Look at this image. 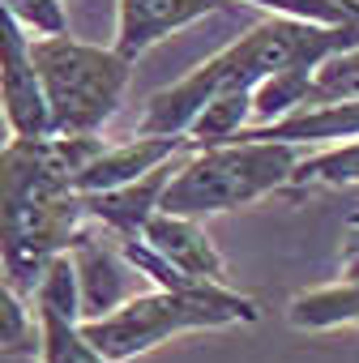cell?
Here are the masks:
<instances>
[{
  "label": "cell",
  "mask_w": 359,
  "mask_h": 363,
  "mask_svg": "<svg viewBox=\"0 0 359 363\" xmlns=\"http://www.w3.org/2000/svg\"><path fill=\"white\" fill-rule=\"evenodd\" d=\"M5 9L31 39H56L69 35V9L65 0H5Z\"/></svg>",
  "instance_id": "20"
},
{
  "label": "cell",
  "mask_w": 359,
  "mask_h": 363,
  "mask_svg": "<svg viewBox=\"0 0 359 363\" xmlns=\"http://www.w3.org/2000/svg\"><path fill=\"white\" fill-rule=\"evenodd\" d=\"M103 150L99 137H9L0 145V274L31 291L82 235L86 197L77 171Z\"/></svg>",
  "instance_id": "1"
},
{
  "label": "cell",
  "mask_w": 359,
  "mask_h": 363,
  "mask_svg": "<svg viewBox=\"0 0 359 363\" xmlns=\"http://www.w3.org/2000/svg\"><path fill=\"white\" fill-rule=\"evenodd\" d=\"M35 320H39V363H107L82 333V291L77 269L56 257L35 286Z\"/></svg>",
  "instance_id": "6"
},
{
  "label": "cell",
  "mask_w": 359,
  "mask_h": 363,
  "mask_svg": "<svg viewBox=\"0 0 359 363\" xmlns=\"http://www.w3.org/2000/svg\"><path fill=\"white\" fill-rule=\"evenodd\" d=\"M0 116L13 137H52L35 69V39L13 22L5 0H0Z\"/></svg>",
  "instance_id": "7"
},
{
  "label": "cell",
  "mask_w": 359,
  "mask_h": 363,
  "mask_svg": "<svg viewBox=\"0 0 359 363\" xmlns=\"http://www.w3.org/2000/svg\"><path fill=\"white\" fill-rule=\"evenodd\" d=\"M287 320L295 329H338V325H359V278L355 282H333V286H316L304 291L287 303Z\"/></svg>",
  "instance_id": "14"
},
{
  "label": "cell",
  "mask_w": 359,
  "mask_h": 363,
  "mask_svg": "<svg viewBox=\"0 0 359 363\" xmlns=\"http://www.w3.org/2000/svg\"><path fill=\"white\" fill-rule=\"evenodd\" d=\"M248 128H253V90H231V94L210 99L193 116L184 137H189L193 150H214V145H231Z\"/></svg>",
  "instance_id": "15"
},
{
  "label": "cell",
  "mask_w": 359,
  "mask_h": 363,
  "mask_svg": "<svg viewBox=\"0 0 359 363\" xmlns=\"http://www.w3.org/2000/svg\"><path fill=\"white\" fill-rule=\"evenodd\" d=\"M227 0H116V52L137 65L154 43L171 39L210 13H219Z\"/></svg>",
  "instance_id": "8"
},
{
  "label": "cell",
  "mask_w": 359,
  "mask_h": 363,
  "mask_svg": "<svg viewBox=\"0 0 359 363\" xmlns=\"http://www.w3.org/2000/svg\"><path fill=\"white\" fill-rule=\"evenodd\" d=\"M69 261L77 269V291H82V320H94V316H107L116 312L124 299V269L128 261L120 257V248H107L99 235H77L73 248H69Z\"/></svg>",
  "instance_id": "12"
},
{
  "label": "cell",
  "mask_w": 359,
  "mask_h": 363,
  "mask_svg": "<svg viewBox=\"0 0 359 363\" xmlns=\"http://www.w3.org/2000/svg\"><path fill=\"white\" fill-rule=\"evenodd\" d=\"M350 48H359V26H304V22L265 18L261 26H253L223 52L189 69L180 82L154 90L145 99L137 133L141 137H184V128L210 99L231 94V90H257L261 82L287 69L316 73L329 56L350 52Z\"/></svg>",
  "instance_id": "2"
},
{
  "label": "cell",
  "mask_w": 359,
  "mask_h": 363,
  "mask_svg": "<svg viewBox=\"0 0 359 363\" xmlns=\"http://www.w3.org/2000/svg\"><path fill=\"white\" fill-rule=\"evenodd\" d=\"M180 150H189V137H133L124 145H103L82 171H77V193H111L124 184H137V179L154 175L158 167H167Z\"/></svg>",
  "instance_id": "9"
},
{
  "label": "cell",
  "mask_w": 359,
  "mask_h": 363,
  "mask_svg": "<svg viewBox=\"0 0 359 363\" xmlns=\"http://www.w3.org/2000/svg\"><path fill=\"white\" fill-rule=\"evenodd\" d=\"M0 350L9 354H39V320L18 299L13 286L0 282Z\"/></svg>",
  "instance_id": "19"
},
{
  "label": "cell",
  "mask_w": 359,
  "mask_h": 363,
  "mask_svg": "<svg viewBox=\"0 0 359 363\" xmlns=\"http://www.w3.org/2000/svg\"><path fill=\"white\" fill-rule=\"evenodd\" d=\"M141 240L167 261L175 265L184 278L193 282H206V286H227V265H223V252L214 248L210 231L197 223V218H180V214H154L141 231Z\"/></svg>",
  "instance_id": "10"
},
{
  "label": "cell",
  "mask_w": 359,
  "mask_h": 363,
  "mask_svg": "<svg viewBox=\"0 0 359 363\" xmlns=\"http://www.w3.org/2000/svg\"><path fill=\"white\" fill-rule=\"evenodd\" d=\"M171 162L158 167L154 175L137 179V184H124V189H111V193H90L86 197V214L94 223H103V231L111 240H141L145 223L158 214L162 206V193L171 184Z\"/></svg>",
  "instance_id": "11"
},
{
  "label": "cell",
  "mask_w": 359,
  "mask_h": 363,
  "mask_svg": "<svg viewBox=\"0 0 359 363\" xmlns=\"http://www.w3.org/2000/svg\"><path fill=\"white\" fill-rule=\"evenodd\" d=\"M342 269H346V282L359 278V218L350 223V240H346V252H342Z\"/></svg>",
  "instance_id": "21"
},
{
  "label": "cell",
  "mask_w": 359,
  "mask_h": 363,
  "mask_svg": "<svg viewBox=\"0 0 359 363\" xmlns=\"http://www.w3.org/2000/svg\"><path fill=\"white\" fill-rule=\"evenodd\" d=\"M35 69L48 103L52 137H94L116 111L133 77V60L73 35L35 39Z\"/></svg>",
  "instance_id": "5"
},
{
  "label": "cell",
  "mask_w": 359,
  "mask_h": 363,
  "mask_svg": "<svg viewBox=\"0 0 359 363\" xmlns=\"http://www.w3.org/2000/svg\"><path fill=\"white\" fill-rule=\"evenodd\" d=\"M261 312L248 295L231 286H189V291H145L124 299L116 312L82 320L86 342L107 363H128L175 333L193 329H227V325H253Z\"/></svg>",
  "instance_id": "3"
},
{
  "label": "cell",
  "mask_w": 359,
  "mask_h": 363,
  "mask_svg": "<svg viewBox=\"0 0 359 363\" xmlns=\"http://www.w3.org/2000/svg\"><path fill=\"white\" fill-rule=\"evenodd\" d=\"M299 145L287 141H231L214 150H197L189 162H180L162 193V214L180 218H210L240 206H253L278 189H291L299 167Z\"/></svg>",
  "instance_id": "4"
},
{
  "label": "cell",
  "mask_w": 359,
  "mask_h": 363,
  "mask_svg": "<svg viewBox=\"0 0 359 363\" xmlns=\"http://www.w3.org/2000/svg\"><path fill=\"white\" fill-rule=\"evenodd\" d=\"M338 5H346V9H359V0H338Z\"/></svg>",
  "instance_id": "22"
},
{
  "label": "cell",
  "mask_w": 359,
  "mask_h": 363,
  "mask_svg": "<svg viewBox=\"0 0 359 363\" xmlns=\"http://www.w3.org/2000/svg\"><path fill=\"white\" fill-rule=\"evenodd\" d=\"M359 184V141H342V145H325L321 154H304L291 189L308 193V189H350Z\"/></svg>",
  "instance_id": "16"
},
{
  "label": "cell",
  "mask_w": 359,
  "mask_h": 363,
  "mask_svg": "<svg viewBox=\"0 0 359 363\" xmlns=\"http://www.w3.org/2000/svg\"><path fill=\"white\" fill-rule=\"evenodd\" d=\"M350 99H359V48L338 52V56H329V60L316 69L304 107H329V103H350ZM304 107H299V111H304Z\"/></svg>",
  "instance_id": "17"
},
{
  "label": "cell",
  "mask_w": 359,
  "mask_h": 363,
  "mask_svg": "<svg viewBox=\"0 0 359 363\" xmlns=\"http://www.w3.org/2000/svg\"><path fill=\"white\" fill-rule=\"evenodd\" d=\"M359 137V99L350 103H329V107H304L278 124L248 128L236 141H287V145H325V141H346Z\"/></svg>",
  "instance_id": "13"
},
{
  "label": "cell",
  "mask_w": 359,
  "mask_h": 363,
  "mask_svg": "<svg viewBox=\"0 0 359 363\" xmlns=\"http://www.w3.org/2000/svg\"><path fill=\"white\" fill-rule=\"evenodd\" d=\"M244 5H257L270 18L304 26H359V9H346L338 0H244Z\"/></svg>",
  "instance_id": "18"
}]
</instances>
